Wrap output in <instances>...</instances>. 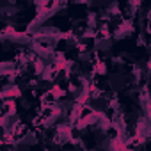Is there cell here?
<instances>
[{
  "mask_svg": "<svg viewBox=\"0 0 151 151\" xmlns=\"http://www.w3.org/2000/svg\"><path fill=\"white\" fill-rule=\"evenodd\" d=\"M135 132H137V135H139V137H142V139H146V137L151 133V121H149V117H147V116L139 117Z\"/></svg>",
  "mask_w": 151,
  "mask_h": 151,
  "instance_id": "cell-1",
  "label": "cell"
},
{
  "mask_svg": "<svg viewBox=\"0 0 151 151\" xmlns=\"http://www.w3.org/2000/svg\"><path fill=\"white\" fill-rule=\"evenodd\" d=\"M140 107L146 112V116L151 117V96H149V91L146 87L140 91Z\"/></svg>",
  "mask_w": 151,
  "mask_h": 151,
  "instance_id": "cell-2",
  "label": "cell"
},
{
  "mask_svg": "<svg viewBox=\"0 0 151 151\" xmlns=\"http://www.w3.org/2000/svg\"><path fill=\"white\" fill-rule=\"evenodd\" d=\"M128 34H132V23H130V22H123V23L114 30V37H116V39H123V37H126Z\"/></svg>",
  "mask_w": 151,
  "mask_h": 151,
  "instance_id": "cell-3",
  "label": "cell"
},
{
  "mask_svg": "<svg viewBox=\"0 0 151 151\" xmlns=\"http://www.w3.org/2000/svg\"><path fill=\"white\" fill-rule=\"evenodd\" d=\"M20 94H22V91L18 89V86H6L4 91H2L4 101H6V100H14V98H18Z\"/></svg>",
  "mask_w": 151,
  "mask_h": 151,
  "instance_id": "cell-4",
  "label": "cell"
},
{
  "mask_svg": "<svg viewBox=\"0 0 151 151\" xmlns=\"http://www.w3.org/2000/svg\"><path fill=\"white\" fill-rule=\"evenodd\" d=\"M57 139L59 140H71V128L68 124L57 126Z\"/></svg>",
  "mask_w": 151,
  "mask_h": 151,
  "instance_id": "cell-5",
  "label": "cell"
},
{
  "mask_svg": "<svg viewBox=\"0 0 151 151\" xmlns=\"http://www.w3.org/2000/svg\"><path fill=\"white\" fill-rule=\"evenodd\" d=\"M14 110H16V105H14V101L13 100H6L4 101V116H13L14 114Z\"/></svg>",
  "mask_w": 151,
  "mask_h": 151,
  "instance_id": "cell-6",
  "label": "cell"
},
{
  "mask_svg": "<svg viewBox=\"0 0 151 151\" xmlns=\"http://www.w3.org/2000/svg\"><path fill=\"white\" fill-rule=\"evenodd\" d=\"M94 69H96V73H105V64L103 62H98Z\"/></svg>",
  "mask_w": 151,
  "mask_h": 151,
  "instance_id": "cell-7",
  "label": "cell"
},
{
  "mask_svg": "<svg viewBox=\"0 0 151 151\" xmlns=\"http://www.w3.org/2000/svg\"><path fill=\"white\" fill-rule=\"evenodd\" d=\"M149 71H151V60H149Z\"/></svg>",
  "mask_w": 151,
  "mask_h": 151,
  "instance_id": "cell-8",
  "label": "cell"
},
{
  "mask_svg": "<svg viewBox=\"0 0 151 151\" xmlns=\"http://www.w3.org/2000/svg\"><path fill=\"white\" fill-rule=\"evenodd\" d=\"M149 34H151V25H149Z\"/></svg>",
  "mask_w": 151,
  "mask_h": 151,
  "instance_id": "cell-9",
  "label": "cell"
}]
</instances>
